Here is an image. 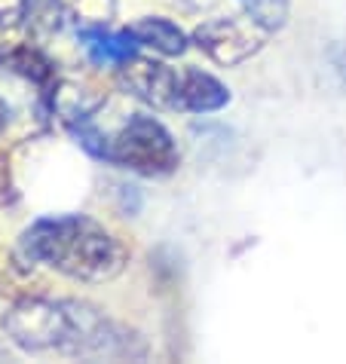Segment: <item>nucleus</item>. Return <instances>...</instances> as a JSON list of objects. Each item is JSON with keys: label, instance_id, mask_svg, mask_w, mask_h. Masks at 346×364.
Here are the masks:
<instances>
[{"label": "nucleus", "instance_id": "7ed1b4c3", "mask_svg": "<svg viewBox=\"0 0 346 364\" xmlns=\"http://www.w3.org/2000/svg\"><path fill=\"white\" fill-rule=\"evenodd\" d=\"M74 135L93 156L129 168L141 178H166L181 166L175 138L150 114H129L110 135H101L89 123H80L74 126Z\"/></svg>", "mask_w": 346, "mask_h": 364}, {"label": "nucleus", "instance_id": "1a4fd4ad", "mask_svg": "<svg viewBox=\"0 0 346 364\" xmlns=\"http://www.w3.org/2000/svg\"><path fill=\"white\" fill-rule=\"evenodd\" d=\"M242 16H248L254 25L263 28L270 37L279 34L288 25V13H291V0H236Z\"/></svg>", "mask_w": 346, "mask_h": 364}, {"label": "nucleus", "instance_id": "9d476101", "mask_svg": "<svg viewBox=\"0 0 346 364\" xmlns=\"http://www.w3.org/2000/svg\"><path fill=\"white\" fill-rule=\"evenodd\" d=\"M13 123L9 105L0 98V193H6L9 187V147H6V129Z\"/></svg>", "mask_w": 346, "mask_h": 364}, {"label": "nucleus", "instance_id": "f03ea898", "mask_svg": "<svg viewBox=\"0 0 346 364\" xmlns=\"http://www.w3.org/2000/svg\"><path fill=\"white\" fill-rule=\"evenodd\" d=\"M19 255L70 282L105 285L129 267V248L114 230L86 215L40 218L19 236Z\"/></svg>", "mask_w": 346, "mask_h": 364}, {"label": "nucleus", "instance_id": "39448f33", "mask_svg": "<svg viewBox=\"0 0 346 364\" xmlns=\"http://www.w3.org/2000/svg\"><path fill=\"white\" fill-rule=\"evenodd\" d=\"M117 83L126 89L132 98L145 101L154 110H172L181 114L178 107V92H181V70L166 62L147 55H135L123 68H117Z\"/></svg>", "mask_w": 346, "mask_h": 364}, {"label": "nucleus", "instance_id": "20e7f679", "mask_svg": "<svg viewBox=\"0 0 346 364\" xmlns=\"http://www.w3.org/2000/svg\"><path fill=\"white\" fill-rule=\"evenodd\" d=\"M267 31L258 28L248 16H218L193 28L190 43L202 49L221 68H236L258 55L267 43Z\"/></svg>", "mask_w": 346, "mask_h": 364}, {"label": "nucleus", "instance_id": "f257e3e1", "mask_svg": "<svg viewBox=\"0 0 346 364\" xmlns=\"http://www.w3.org/2000/svg\"><path fill=\"white\" fill-rule=\"evenodd\" d=\"M0 328L25 355H58L77 361H123L145 355V343L138 333L89 300L37 294L19 297L4 312Z\"/></svg>", "mask_w": 346, "mask_h": 364}, {"label": "nucleus", "instance_id": "0eeeda50", "mask_svg": "<svg viewBox=\"0 0 346 364\" xmlns=\"http://www.w3.org/2000/svg\"><path fill=\"white\" fill-rule=\"evenodd\" d=\"M227 105H230V89L218 77L190 65L181 68V92H178L181 114H215V110Z\"/></svg>", "mask_w": 346, "mask_h": 364}, {"label": "nucleus", "instance_id": "423d86ee", "mask_svg": "<svg viewBox=\"0 0 346 364\" xmlns=\"http://www.w3.org/2000/svg\"><path fill=\"white\" fill-rule=\"evenodd\" d=\"M77 40L95 68H123L141 49L138 40L129 34V28L126 31H108L105 25H86L77 28Z\"/></svg>", "mask_w": 346, "mask_h": 364}, {"label": "nucleus", "instance_id": "6e6552de", "mask_svg": "<svg viewBox=\"0 0 346 364\" xmlns=\"http://www.w3.org/2000/svg\"><path fill=\"white\" fill-rule=\"evenodd\" d=\"M129 34L138 40V46H145L162 58L184 55L187 46H190V37L184 34V28H178L172 18H162V16L135 18V22L129 25Z\"/></svg>", "mask_w": 346, "mask_h": 364}]
</instances>
